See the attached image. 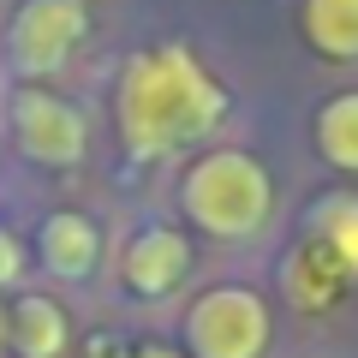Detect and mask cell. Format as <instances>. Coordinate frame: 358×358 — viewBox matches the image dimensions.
Listing matches in <instances>:
<instances>
[{
  "mask_svg": "<svg viewBox=\"0 0 358 358\" xmlns=\"http://www.w3.org/2000/svg\"><path fill=\"white\" fill-rule=\"evenodd\" d=\"M6 341H13V334H6V310H0V352H6Z\"/></svg>",
  "mask_w": 358,
  "mask_h": 358,
  "instance_id": "14",
  "label": "cell"
},
{
  "mask_svg": "<svg viewBox=\"0 0 358 358\" xmlns=\"http://www.w3.org/2000/svg\"><path fill=\"white\" fill-rule=\"evenodd\" d=\"M84 30H90V6L84 0H24L18 18H13V60H18V72L24 78L60 72Z\"/></svg>",
  "mask_w": 358,
  "mask_h": 358,
  "instance_id": "4",
  "label": "cell"
},
{
  "mask_svg": "<svg viewBox=\"0 0 358 358\" xmlns=\"http://www.w3.org/2000/svg\"><path fill=\"white\" fill-rule=\"evenodd\" d=\"M185 341L197 358H263L268 346V305L251 287H215L192 305Z\"/></svg>",
  "mask_w": 358,
  "mask_h": 358,
  "instance_id": "3",
  "label": "cell"
},
{
  "mask_svg": "<svg viewBox=\"0 0 358 358\" xmlns=\"http://www.w3.org/2000/svg\"><path fill=\"white\" fill-rule=\"evenodd\" d=\"M185 215L215 239H251L268 221V173L245 150H215L185 173Z\"/></svg>",
  "mask_w": 358,
  "mask_h": 358,
  "instance_id": "2",
  "label": "cell"
},
{
  "mask_svg": "<svg viewBox=\"0 0 358 358\" xmlns=\"http://www.w3.org/2000/svg\"><path fill=\"white\" fill-rule=\"evenodd\" d=\"M305 36L317 54L358 60V0H305Z\"/></svg>",
  "mask_w": 358,
  "mask_h": 358,
  "instance_id": "9",
  "label": "cell"
},
{
  "mask_svg": "<svg viewBox=\"0 0 358 358\" xmlns=\"http://www.w3.org/2000/svg\"><path fill=\"white\" fill-rule=\"evenodd\" d=\"M131 358H179V352H173V346H138Z\"/></svg>",
  "mask_w": 358,
  "mask_h": 358,
  "instance_id": "13",
  "label": "cell"
},
{
  "mask_svg": "<svg viewBox=\"0 0 358 358\" xmlns=\"http://www.w3.org/2000/svg\"><path fill=\"white\" fill-rule=\"evenodd\" d=\"M227 114V90L203 72L185 48H150L131 54L120 78V138L131 155H155L197 143L221 126Z\"/></svg>",
  "mask_w": 358,
  "mask_h": 358,
  "instance_id": "1",
  "label": "cell"
},
{
  "mask_svg": "<svg viewBox=\"0 0 358 358\" xmlns=\"http://www.w3.org/2000/svg\"><path fill=\"white\" fill-rule=\"evenodd\" d=\"M96 257H102V233H96V221H90V215L60 209V215L42 221V263H48L54 275L84 281L90 268H96Z\"/></svg>",
  "mask_w": 358,
  "mask_h": 358,
  "instance_id": "7",
  "label": "cell"
},
{
  "mask_svg": "<svg viewBox=\"0 0 358 358\" xmlns=\"http://www.w3.org/2000/svg\"><path fill=\"white\" fill-rule=\"evenodd\" d=\"M317 150L329 155L334 167L358 173V90H341L334 102H322V114H317Z\"/></svg>",
  "mask_w": 358,
  "mask_h": 358,
  "instance_id": "10",
  "label": "cell"
},
{
  "mask_svg": "<svg viewBox=\"0 0 358 358\" xmlns=\"http://www.w3.org/2000/svg\"><path fill=\"white\" fill-rule=\"evenodd\" d=\"M6 334H13L18 358H60L72 329H66V310L54 305L48 293H24L13 310H6Z\"/></svg>",
  "mask_w": 358,
  "mask_h": 358,
  "instance_id": "8",
  "label": "cell"
},
{
  "mask_svg": "<svg viewBox=\"0 0 358 358\" xmlns=\"http://www.w3.org/2000/svg\"><path fill=\"white\" fill-rule=\"evenodd\" d=\"M13 138H18V150H24L30 162L72 167L78 155H84V120H78L60 96H48V90H18L13 96Z\"/></svg>",
  "mask_w": 358,
  "mask_h": 358,
  "instance_id": "5",
  "label": "cell"
},
{
  "mask_svg": "<svg viewBox=\"0 0 358 358\" xmlns=\"http://www.w3.org/2000/svg\"><path fill=\"white\" fill-rule=\"evenodd\" d=\"M317 245L334 257L346 281H358V197H329L317 203Z\"/></svg>",
  "mask_w": 358,
  "mask_h": 358,
  "instance_id": "11",
  "label": "cell"
},
{
  "mask_svg": "<svg viewBox=\"0 0 358 358\" xmlns=\"http://www.w3.org/2000/svg\"><path fill=\"white\" fill-rule=\"evenodd\" d=\"M185 268H192V245L185 233L173 227H143L138 239L126 245V263H120V281L131 287L138 299H162L185 281Z\"/></svg>",
  "mask_w": 358,
  "mask_h": 358,
  "instance_id": "6",
  "label": "cell"
},
{
  "mask_svg": "<svg viewBox=\"0 0 358 358\" xmlns=\"http://www.w3.org/2000/svg\"><path fill=\"white\" fill-rule=\"evenodd\" d=\"M18 275H24V251H18V239L6 227H0V287L6 281H18Z\"/></svg>",
  "mask_w": 358,
  "mask_h": 358,
  "instance_id": "12",
  "label": "cell"
}]
</instances>
